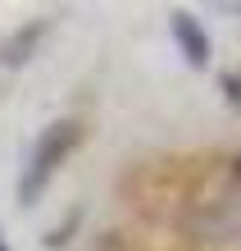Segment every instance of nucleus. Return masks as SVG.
Wrapping results in <instances>:
<instances>
[{"mask_svg": "<svg viewBox=\"0 0 241 251\" xmlns=\"http://www.w3.org/2000/svg\"><path fill=\"white\" fill-rule=\"evenodd\" d=\"M82 137H87L82 119H55V124L41 128L32 155H27V165H23V178H19V205H37L41 201V192L64 169V160L82 146Z\"/></svg>", "mask_w": 241, "mask_h": 251, "instance_id": "obj_1", "label": "nucleus"}, {"mask_svg": "<svg viewBox=\"0 0 241 251\" xmlns=\"http://www.w3.org/2000/svg\"><path fill=\"white\" fill-rule=\"evenodd\" d=\"M46 32H50V19H32V23H23L19 32H9L0 41V69H23L37 55V46L46 41Z\"/></svg>", "mask_w": 241, "mask_h": 251, "instance_id": "obj_2", "label": "nucleus"}, {"mask_svg": "<svg viewBox=\"0 0 241 251\" xmlns=\"http://www.w3.org/2000/svg\"><path fill=\"white\" fill-rule=\"evenodd\" d=\"M173 41L182 46V55H187L191 69H205L209 64V37H205V27L196 23L191 14H182V9L173 14Z\"/></svg>", "mask_w": 241, "mask_h": 251, "instance_id": "obj_3", "label": "nucleus"}, {"mask_svg": "<svg viewBox=\"0 0 241 251\" xmlns=\"http://www.w3.org/2000/svg\"><path fill=\"white\" fill-rule=\"evenodd\" d=\"M0 251H9V242H5V233H0Z\"/></svg>", "mask_w": 241, "mask_h": 251, "instance_id": "obj_4", "label": "nucleus"}]
</instances>
